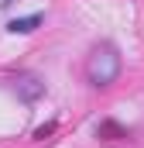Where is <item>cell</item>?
I'll return each mask as SVG.
<instances>
[{"label": "cell", "mask_w": 144, "mask_h": 148, "mask_svg": "<svg viewBox=\"0 0 144 148\" xmlns=\"http://www.w3.org/2000/svg\"><path fill=\"white\" fill-rule=\"evenodd\" d=\"M17 93H21L24 100H38V97L45 93V83L35 79V76H21V79H17Z\"/></svg>", "instance_id": "obj_2"}, {"label": "cell", "mask_w": 144, "mask_h": 148, "mask_svg": "<svg viewBox=\"0 0 144 148\" xmlns=\"http://www.w3.org/2000/svg\"><path fill=\"white\" fill-rule=\"evenodd\" d=\"M38 24H41V14H28V17H14V21L7 24V31H10V35H31Z\"/></svg>", "instance_id": "obj_3"}, {"label": "cell", "mask_w": 144, "mask_h": 148, "mask_svg": "<svg viewBox=\"0 0 144 148\" xmlns=\"http://www.w3.org/2000/svg\"><path fill=\"white\" fill-rule=\"evenodd\" d=\"M86 76H89L93 86H110V83H117V76H120V52H117L110 41H100V45L89 52V59H86Z\"/></svg>", "instance_id": "obj_1"}, {"label": "cell", "mask_w": 144, "mask_h": 148, "mask_svg": "<svg viewBox=\"0 0 144 148\" xmlns=\"http://www.w3.org/2000/svg\"><path fill=\"white\" fill-rule=\"evenodd\" d=\"M0 3H3V7H7V3H14V0H0Z\"/></svg>", "instance_id": "obj_4"}]
</instances>
